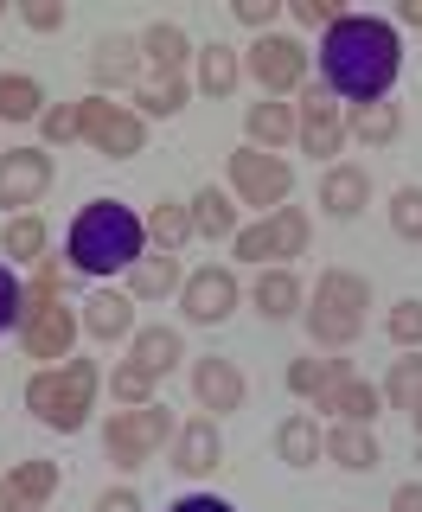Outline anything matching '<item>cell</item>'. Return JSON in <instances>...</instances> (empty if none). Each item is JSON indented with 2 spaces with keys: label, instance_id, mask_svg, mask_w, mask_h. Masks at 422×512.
Wrapping results in <instances>:
<instances>
[{
  "label": "cell",
  "instance_id": "obj_1",
  "mask_svg": "<svg viewBox=\"0 0 422 512\" xmlns=\"http://www.w3.org/2000/svg\"><path fill=\"white\" fill-rule=\"evenodd\" d=\"M397 71H403V39L378 13H339L327 26V39H320V90L346 96L352 109L384 103Z\"/></svg>",
  "mask_w": 422,
  "mask_h": 512
},
{
  "label": "cell",
  "instance_id": "obj_2",
  "mask_svg": "<svg viewBox=\"0 0 422 512\" xmlns=\"http://www.w3.org/2000/svg\"><path fill=\"white\" fill-rule=\"evenodd\" d=\"M64 256H71L77 276H128L148 256V218H135L122 199H90L71 218Z\"/></svg>",
  "mask_w": 422,
  "mask_h": 512
},
{
  "label": "cell",
  "instance_id": "obj_3",
  "mask_svg": "<svg viewBox=\"0 0 422 512\" xmlns=\"http://www.w3.org/2000/svg\"><path fill=\"white\" fill-rule=\"evenodd\" d=\"M96 391H103V372L90 359H64V365H45V372L26 378V410L45 429H58V436H77L96 410Z\"/></svg>",
  "mask_w": 422,
  "mask_h": 512
},
{
  "label": "cell",
  "instance_id": "obj_4",
  "mask_svg": "<svg viewBox=\"0 0 422 512\" xmlns=\"http://www.w3.org/2000/svg\"><path fill=\"white\" fill-rule=\"evenodd\" d=\"M365 308H371V282L352 276V269H327V276L314 282V308H301V320L320 346L346 352L365 333Z\"/></svg>",
  "mask_w": 422,
  "mask_h": 512
},
{
  "label": "cell",
  "instance_id": "obj_5",
  "mask_svg": "<svg viewBox=\"0 0 422 512\" xmlns=\"http://www.w3.org/2000/svg\"><path fill=\"white\" fill-rule=\"evenodd\" d=\"M173 410L167 404H141V410H109L103 423V448L116 468H141V461L160 455V442H173Z\"/></svg>",
  "mask_w": 422,
  "mask_h": 512
},
{
  "label": "cell",
  "instance_id": "obj_6",
  "mask_svg": "<svg viewBox=\"0 0 422 512\" xmlns=\"http://www.w3.org/2000/svg\"><path fill=\"white\" fill-rule=\"evenodd\" d=\"M288 192H295V167H288L282 154H263V148L231 154V199L256 205V212H282Z\"/></svg>",
  "mask_w": 422,
  "mask_h": 512
},
{
  "label": "cell",
  "instance_id": "obj_7",
  "mask_svg": "<svg viewBox=\"0 0 422 512\" xmlns=\"http://www.w3.org/2000/svg\"><path fill=\"white\" fill-rule=\"evenodd\" d=\"M77 122H84V141L96 154H109V160H135L141 148H148V122H141L128 103H109V96L77 103Z\"/></svg>",
  "mask_w": 422,
  "mask_h": 512
},
{
  "label": "cell",
  "instance_id": "obj_8",
  "mask_svg": "<svg viewBox=\"0 0 422 512\" xmlns=\"http://www.w3.org/2000/svg\"><path fill=\"white\" fill-rule=\"evenodd\" d=\"M243 71L256 77L263 96H288V90L307 84V45L288 39V32H263V39L243 52Z\"/></svg>",
  "mask_w": 422,
  "mask_h": 512
},
{
  "label": "cell",
  "instance_id": "obj_9",
  "mask_svg": "<svg viewBox=\"0 0 422 512\" xmlns=\"http://www.w3.org/2000/svg\"><path fill=\"white\" fill-rule=\"evenodd\" d=\"M231 244H237L243 263H256V269H263V256L288 263V256L307 250V212H301V205H282V212H269L263 224H243Z\"/></svg>",
  "mask_w": 422,
  "mask_h": 512
},
{
  "label": "cell",
  "instance_id": "obj_10",
  "mask_svg": "<svg viewBox=\"0 0 422 512\" xmlns=\"http://www.w3.org/2000/svg\"><path fill=\"white\" fill-rule=\"evenodd\" d=\"M237 269H199V276H186L180 282V308H186V320L192 327H218V320H231L237 314Z\"/></svg>",
  "mask_w": 422,
  "mask_h": 512
},
{
  "label": "cell",
  "instance_id": "obj_11",
  "mask_svg": "<svg viewBox=\"0 0 422 512\" xmlns=\"http://www.w3.org/2000/svg\"><path fill=\"white\" fill-rule=\"evenodd\" d=\"M45 186H52V154L45 148H7L0 154V205L26 212V205L45 199Z\"/></svg>",
  "mask_w": 422,
  "mask_h": 512
},
{
  "label": "cell",
  "instance_id": "obj_12",
  "mask_svg": "<svg viewBox=\"0 0 422 512\" xmlns=\"http://www.w3.org/2000/svg\"><path fill=\"white\" fill-rule=\"evenodd\" d=\"M295 141L307 154H339L346 148V116H339V103L327 90H301V109H295Z\"/></svg>",
  "mask_w": 422,
  "mask_h": 512
},
{
  "label": "cell",
  "instance_id": "obj_13",
  "mask_svg": "<svg viewBox=\"0 0 422 512\" xmlns=\"http://www.w3.org/2000/svg\"><path fill=\"white\" fill-rule=\"evenodd\" d=\"M141 39H128V32H103V39L90 45V77H96V90H128V84H141Z\"/></svg>",
  "mask_w": 422,
  "mask_h": 512
},
{
  "label": "cell",
  "instance_id": "obj_14",
  "mask_svg": "<svg viewBox=\"0 0 422 512\" xmlns=\"http://www.w3.org/2000/svg\"><path fill=\"white\" fill-rule=\"evenodd\" d=\"M224 461V436H218V416H192V423L173 429V468L180 474H211Z\"/></svg>",
  "mask_w": 422,
  "mask_h": 512
},
{
  "label": "cell",
  "instance_id": "obj_15",
  "mask_svg": "<svg viewBox=\"0 0 422 512\" xmlns=\"http://www.w3.org/2000/svg\"><path fill=\"white\" fill-rule=\"evenodd\" d=\"M77 320H84L90 340H135V301L122 295V288H96V295L77 308Z\"/></svg>",
  "mask_w": 422,
  "mask_h": 512
},
{
  "label": "cell",
  "instance_id": "obj_16",
  "mask_svg": "<svg viewBox=\"0 0 422 512\" xmlns=\"http://www.w3.org/2000/svg\"><path fill=\"white\" fill-rule=\"evenodd\" d=\"M192 397L211 416H231V410H243V372L231 359H199L192 365Z\"/></svg>",
  "mask_w": 422,
  "mask_h": 512
},
{
  "label": "cell",
  "instance_id": "obj_17",
  "mask_svg": "<svg viewBox=\"0 0 422 512\" xmlns=\"http://www.w3.org/2000/svg\"><path fill=\"white\" fill-rule=\"evenodd\" d=\"M365 205H371V173L333 160L327 180H320V212H327V218H359Z\"/></svg>",
  "mask_w": 422,
  "mask_h": 512
},
{
  "label": "cell",
  "instance_id": "obj_18",
  "mask_svg": "<svg viewBox=\"0 0 422 512\" xmlns=\"http://www.w3.org/2000/svg\"><path fill=\"white\" fill-rule=\"evenodd\" d=\"M58 493V461H20L7 468V487H0V506L7 512H32Z\"/></svg>",
  "mask_w": 422,
  "mask_h": 512
},
{
  "label": "cell",
  "instance_id": "obj_19",
  "mask_svg": "<svg viewBox=\"0 0 422 512\" xmlns=\"http://www.w3.org/2000/svg\"><path fill=\"white\" fill-rule=\"evenodd\" d=\"M192 84H199L205 96H231L243 84V52L237 45H224V39H211L192 52Z\"/></svg>",
  "mask_w": 422,
  "mask_h": 512
},
{
  "label": "cell",
  "instance_id": "obj_20",
  "mask_svg": "<svg viewBox=\"0 0 422 512\" xmlns=\"http://www.w3.org/2000/svg\"><path fill=\"white\" fill-rule=\"evenodd\" d=\"M250 301H256V314H263V320H295V314L307 308V295H301V276H295V269H256Z\"/></svg>",
  "mask_w": 422,
  "mask_h": 512
},
{
  "label": "cell",
  "instance_id": "obj_21",
  "mask_svg": "<svg viewBox=\"0 0 422 512\" xmlns=\"http://www.w3.org/2000/svg\"><path fill=\"white\" fill-rule=\"evenodd\" d=\"M186 212H192V237H205V244H224V237H237V199H231V192L199 186V192L186 199Z\"/></svg>",
  "mask_w": 422,
  "mask_h": 512
},
{
  "label": "cell",
  "instance_id": "obj_22",
  "mask_svg": "<svg viewBox=\"0 0 422 512\" xmlns=\"http://www.w3.org/2000/svg\"><path fill=\"white\" fill-rule=\"evenodd\" d=\"M243 135H250V148H288L295 141V103H275V96H263V103L243 109Z\"/></svg>",
  "mask_w": 422,
  "mask_h": 512
},
{
  "label": "cell",
  "instance_id": "obj_23",
  "mask_svg": "<svg viewBox=\"0 0 422 512\" xmlns=\"http://www.w3.org/2000/svg\"><path fill=\"white\" fill-rule=\"evenodd\" d=\"M314 410H333L339 423H365L371 429V423H378V410H384V397H378V384H365L359 372H352V378H339Z\"/></svg>",
  "mask_w": 422,
  "mask_h": 512
},
{
  "label": "cell",
  "instance_id": "obj_24",
  "mask_svg": "<svg viewBox=\"0 0 422 512\" xmlns=\"http://www.w3.org/2000/svg\"><path fill=\"white\" fill-rule=\"evenodd\" d=\"M327 455H333L346 474H371V468L384 461V448H378V436H371L365 423H333V429H327Z\"/></svg>",
  "mask_w": 422,
  "mask_h": 512
},
{
  "label": "cell",
  "instance_id": "obj_25",
  "mask_svg": "<svg viewBox=\"0 0 422 512\" xmlns=\"http://www.w3.org/2000/svg\"><path fill=\"white\" fill-rule=\"evenodd\" d=\"M141 58L154 64V77H180L186 64H192V39L173 20H154L148 32H141Z\"/></svg>",
  "mask_w": 422,
  "mask_h": 512
},
{
  "label": "cell",
  "instance_id": "obj_26",
  "mask_svg": "<svg viewBox=\"0 0 422 512\" xmlns=\"http://www.w3.org/2000/svg\"><path fill=\"white\" fill-rule=\"evenodd\" d=\"M180 282H186L180 276V256H173V250H154V256H141V263L128 269V288H122V295L128 301H160V295H173Z\"/></svg>",
  "mask_w": 422,
  "mask_h": 512
},
{
  "label": "cell",
  "instance_id": "obj_27",
  "mask_svg": "<svg viewBox=\"0 0 422 512\" xmlns=\"http://www.w3.org/2000/svg\"><path fill=\"white\" fill-rule=\"evenodd\" d=\"M275 455H282L288 468H314V455H327V429H320L307 410H295L282 429H275Z\"/></svg>",
  "mask_w": 422,
  "mask_h": 512
},
{
  "label": "cell",
  "instance_id": "obj_28",
  "mask_svg": "<svg viewBox=\"0 0 422 512\" xmlns=\"http://www.w3.org/2000/svg\"><path fill=\"white\" fill-rule=\"evenodd\" d=\"M346 135L365 141V148H391V141L403 135V109L397 103H359L346 116Z\"/></svg>",
  "mask_w": 422,
  "mask_h": 512
},
{
  "label": "cell",
  "instance_id": "obj_29",
  "mask_svg": "<svg viewBox=\"0 0 422 512\" xmlns=\"http://www.w3.org/2000/svg\"><path fill=\"white\" fill-rule=\"evenodd\" d=\"M128 352H135V365H148V372H173V365L186 359V340H180V327H141L135 340H128Z\"/></svg>",
  "mask_w": 422,
  "mask_h": 512
},
{
  "label": "cell",
  "instance_id": "obj_30",
  "mask_svg": "<svg viewBox=\"0 0 422 512\" xmlns=\"http://www.w3.org/2000/svg\"><path fill=\"white\" fill-rule=\"evenodd\" d=\"M339 378H352V359H314V352H307V359L288 365V391H295V397H314V404L333 391Z\"/></svg>",
  "mask_w": 422,
  "mask_h": 512
},
{
  "label": "cell",
  "instance_id": "obj_31",
  "mask_svg": "<svg viewBox=\"0 0 422 512\" xmlns=\"http://www.w3.org/2000/svg\"><path fill=\"white\" fill-rule=\"evenodd\" d=\"M45 116V90L26 71H0V122H39Z\"/></svg>",
  "mask_w": 422,
  "mask_h": 512
},
{
  "label": "cell",
  "instance_id": "obj_32",
  "mask_svg": "<svg viewBox=\"0 0 422 512\" xmlns=\"http://www.w3.org/2000/svg\"><path fill=\"white\" fill-rule=\"evenodd\" d=\"M186 96H192L186 77H148V84H135V116L141 122H148V116L167 122V116H180V109H186Z\"/></svg>",
  "mask_w": 422,
  "mask_h": 512
},
{
  "label": "cell",
  "instance_id": "obj_33",
  "mask_svg": "<svg viewBox=\"0 0 422 512\" xmlns=\"http://www.w3.org/2000/svg\"><path fill=\"white\" fill-rule=\"evenodd\" d=\"M0 256H7V263H45V218H32V212L7 218V231H0Z\"/></svg>",
  "mask_w": 422,
  "mask_h": 512
},
{
  "label": "cell",
  "instance_id": "obj_34",
  "mask_svg": "<svg viewBox=\"0 0 422 512\" xmlns=\"http://www.w3.org/2000/svg\"><path fill=\"white\" fill-rule=\"evenodd\" d=\"M148 237L160 250H180L186 237H192V212H186V199H160L154 212H148Z\"/></svg>",
  "mask_w": 422,
  "mask_h": 512
},
{
  "label": "cell",
  "instance_id": "obj_35",
  "mask_svg": "<svg viewBox=\"0 0 422 512\" xmlns=\"http://www.w3.org/2000/svg\"><path fill=\"white\" fill-rule=\"evenodd\" d=\"M109 397H116L122 410H141V404H154V372L148 365H116V372H109Z\"/></svg>",
  "mask_w": 422,
  "mask_h": 512
},
{
  "label": "cell",
  "instance_id": "obj_36",
  "mask_svg": "<svg viewBox=\"0 0 422 512\" xmlns=\"http://www.w3.org/2000/svg\"><path fill=\"white\" fill-rule=\"evenodd\" d=\"M416 391H422V352H403V359L391 365V378L378 384V397H384L391 410H410V397H416Z\"/></svg>",
  "mask_w": 422,
  "mask_h": 512
},
{
  "label": "cell",
  "instance_id": "obj_37",
  "mask_svg": "<svg viewBox=\"0 0 422 512\" xmlns=\"http://www.w3.org/2000/svg\"><path fill=\"white\" fill-rule=\"evenodd\" d=\"M391 231L403 244H422V186H397L391 199Z\"/></svg>",
  "mask_w": 422,
  "mask_h": 512
},
{
  "label": "cell",
  "instance_id": "obj_38",
  "mask_svg": "<svg viewBox=\"0 0 422 512\" xmlns=\"http://www.w3.org/2000/svg\"><path fill=\"white\" fill-rule=\"evenodd\" d=\"M384 333H391L403 352H422V301H416V295H410V301H397L391 320H384Z\"/></svg>",
  "mask_w": 422,
  "mask_h": 512
},
{
  "label": "cell",
  "instance_id": "obj_39",
  "mask_svg": "<svg viewBox=\"0 0 422 512\" xmlns=\"http://www.w3.org/2000/svg\"><path fill=\"white\" fill-rule=\"evenodd\" d=\"M39 128H45V141H52V148H64V141H84L77 103H58V109H45V116H39Z\"/></svg>",
  "mask_w": 422,
  "mask_h": 512
},
{
  "label": "cell",
  "instance_id": "obj_40",
  "mask_svg": "<svg viewBox=\"0 0 422 512\" xmlns=\"http://www.w3.org/2000/svg\"><path fill=\"white\" fill-rule=\"evenodd\" d=\"M20 20H26L32 32H64L71 7H64V0H20Z\"/></svg>",
  "mask_w": 422,
  "mask_h": 512
},
{
  "label": "cell",
  "instance_id": "obj_41",
  "mask_svg": "<svg viewBox=\"0 0 422 512\" xmlns=\"http://www.w3.org/2000/svg\"><path fill=\"white\" fill-rule=\"evenodd\" d=\"M20 314H26V282L13 276L7 263H0V333H7V327H20Z\"/></svg>",
  "mask_w": 422,
  "mask_h": 512
},
{
  "label": "cell",
  "instance_id": "obj_42",
  "mask_svg": "<svg viewBox=\"0 0 422 512\" xmlns=\"http://www.w3.org/2000/svg\"><path fill=\"white\" fill-rule=\"evenodd\" d=\"M275 13H282L275 0H237V20H243V26H256V32H269V26H275Z\"/></svg>",
  "mask_w": 422,
  "mask_h": 512
},
{
  "label": "cell",
  "instance_id": "obj_43",
  "mask_svg": "<svg viewBox=\"0 0 422 512\" xmlns=\"http://www.w3.org/2000/svg\"><path fill=\"white\" fill-rule=\"evenodd\" d=\"M90 512H141V493L135 487H116V493H96Z\"/></svg>",
  "mask_w": 422,
  "mask_h": 512
},
{
  "label": "cell",
  "instance_id": "obj_44",
  "mask_svg": "<svg viewBox=\"0 0 422 512\" xmlns=\"http://www.w3.org/2000/svg\"><path fill=\"white\" fill-rule=\"evenodd\" d=\"M288 13H295L301 26H333V20H339V13L327 7V0H295V7H288Z\"/></svg>",
  "mask_w": 422,
  "mask_h": 512
},
{
  "label": "cell",
  "instance_id": "obj_45",
  "mask_svg": "<svg viewBox=\"0 0 422 512\" xmlns=\"http://www.w3.org/2000/svg\"><path fill=\"white\" fill-rule=\"evenodd\" d=\"M167 512H237V506L218 500V493H186V500H173Z\"/></svg>",
  "mask_w": 422,
  "mask_h": 512
},
{
  "label": "cell",
  "instance_id": "obj_46",
  "mask_svg": "<svg viewBox=\"0 0 422 512\" xmlns=\"http://www.w3.org/2000/svg\"><path fill=\"white\" fill-rule=\"evenodd\" d=\"M391 512H422V480H403L391 493Z\"/></svg>",
  "mask_w": 422,
  "mask_h": 512
},
{
  "label": "cell",
  "instance_id": "obj_47",
  "mask_svg": "<svg viewBox=\"0 0 422 512\" xmlns=\"http://www.w3.org/2000/svg\"><path fill=\"white\" fill-rule=\"evenodd\" d=\"M397 20H403V26H422V0H403V7H397Z\"/></svg>",
  "mask_w": 422,
  "mask_h": 512
},
{
  "label": "cell",
  "instance_id": "obj_48",
  "mask_svg": "<svg viewBox=\"0 0 422 512\" xmlns=\"http://www.w3.org/2000/svg\"><path fill=\"white\" fill-rule=\"evenodd\" d=\"M410 429H416V436H422V391L410 397Z\"/></svg>",
  "mask_w": 422,
  "mask_h": 512
},
{
  "label": "cell",
  "instance_id": "obj_49",
  "mask_svg": "<svg viewBox=\"0 0 422 512\" xmlns=\"http://www.w3.org/2000/svg\"><path fill=\"white\" fill-rule=\"evenodd\" d=\"M0 20H7V7H0Z\"/></svg>",
  "mask_w": 422,
  "mask_h": 512
},
{
  "label": "cell",
  "instance_id": "obj_50",
  "mask_svg": "<svg viewBox=\"0 0 422 512\" xmlns=\"http://www.w3.org/2000/svg\"><path fill=\"white\" fill-rule=\"evenodd\" d=\"M32 512H45V506H32Z\"/></svg>",
  "mask_w": 422,
  "mask_h": 512
}]
</instances>
